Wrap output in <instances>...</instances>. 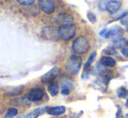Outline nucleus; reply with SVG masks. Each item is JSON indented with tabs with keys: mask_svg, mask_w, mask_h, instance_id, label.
<instances>
[{
	"mask_svg": "<svg viewBox=\"0 0 128 118\" xmlns=\"http://www.w3.org/2000/svg\"><path fill=\"white\" fill-rule=\"evenodd\" d=\"M100 63H101L104 67L112 68V67H114L115 64H116V61L112 58H111V57L104 56V57H102L101 59H100Z\"/></svg>",
	"mask_w": 128,
	"mask_h": 118,
	"instance_id": "nucleus-13",
	"label": "nucleus"
},
{
	"mask_svg": "<svg viewBox=\"0 0 128 118\" xmlns=\"http://www.w3.org/2000/svg\"><path fill=\"white\" fill-rule=\"evenodd\" d=\"M121 53L123 56L128 58V48H123V49L121 50Z\"/></svg>",
	"mask_w": 128,
	"mask_h": 118,
	"instance_id": "nucleus-25",
	"label": "nucleus"
},
{
	"mask_svg": "<svg viewBox=\"0 0 128 118\" xmlns=\"http://www.w3.org/2000/svg\"><path fill=\"white\" fill-rule=\"evenodd\" d=\"M18 110L15 108H9L8 110L6 111V113H5L4 117V118H13L15 117L16 116L18 115Z\"/></svg>",
	"mask_w": 128,
	"mask_h": 118,
	"instance_id": "nucleus-18",
	"label": "nucleus"
},
{
	"mask_svg": "<svg viewBox=\"0 0 128 118\" xmlns=\"http://www.w3.org/2000/svg\"><path fill=\"white\" fill-rule=\"evenodd\" d=\"M57 22L60 26H67L73 24V17L68 14H59L57 17Z\"/></svg>",
	"mask_w": 128,
	"mask_h": 118,
	"instance_id": "nucleus-9",
	"label": "nucleus"
},
{
	"mask_svg": "<svg viewBox=\"0 0 128 118\" xmlns=\"http://www.w3.org/2000/svg\"><path fill=\"white\" fill-rule=\"evenodd\" d=\"M66 112V107L64 106H55L48 108L47 113L51 116H60Z\"/></svg>",
	"mask_w": 128,
	"mask_h": 118,
	"instance_id": "nucleus-12",
	"label": "nucleus"
},
{
	"mask_svg": "<svg viewBox=\"0 0 128 118\" xmlns=\"http://www.w3.org/2000/svg\"><path fill=\"white\" fill-rule=\"evenodd\" d=\"M82 65V58L78 55H72L66 62V69L72 75H76L80 70Z\"/></svg>",
	"mask_w": 128,
	"mask_h": 118,
	"instance_id": "nucleus-2",
	"label": "nucleus"
},
{
	"mask_svg": "<svg viewBox=\"0 0 128 118\" xmlns=\"http://www.w3.org/2000/svg\"><path fill=\"white\" fill-rule=\"evenodd\" d=\"M72 47V51H74V53H76L78 55H80L87 52L90 48V44L86 37L81 36V37H77L73 41Z\"/></svg>",
	"mask_w": 128,
	"mask_h": 118,
	"instance_id": "nucleus-1",
	"label": "nucleus"
},
{
	"mask_svg": "<svg viewBox=\"0 0 128 118\" xmlns=\"http://www.w3.org/2000/svg\"><path fill=\"white\" fill-rule=\"evenodd\" d=\"M100 36L104 38H110V28H104L103 30H101L100 31Z\"/></svg>",
	"mask_w": 128,
	"mask_h": 118,
	"instance_id": "nucleus-20",
	"label": "nucleus"
},
{
	"mask_svg": "<svg viewBox=\"0 0 128 118\" xmlns=\"http://www.w3.org/2000/svg\"><path fill=\"white\" fill-rule=\"evenodd\" d=\"M125 118H128V113L126 114V117Z\"/></svg>",
	"mask_w": 128,
	"mask_h": 118,
	"instance_id": "nucleus-26",
	"label": "nucleus"
},
{
	"mask_svg": "<svg viewBox=\"0 0 128 118\" xmlns=\"http://www.w3.org/2000/svg\"><path fill=\"white\" fill-rule=\"evenodd\" d=\"M121 6V3L116 0H111V1L106 2V10L111 14L116 13Z\"/></svg>",
	"mask_w": 128,
	"mask_h": 118,
	"instance_id": "nucleus-11",
	"label": "nucleus"
},
{
	"mask_svg": "<svg viewBox=\"0 0 128 118\" xmlns=\"http://www.w3.org/2000/svg\"><path fill=\"white\" fill-rule=\"evenodd\" d=\"M87 17H88L89 20L91 21L92 23H95V22H96V17H95V15L93 13H92V12H88V13H87Z\"/></svg>",
	"mask_w": 128,
	"mask_h": 118,
	"instance_id": "nucleus-23",
	"label": "nucleus"
},
{
	"mask_svg": "<svg viewBox=\"0 0 128 118\" xmlns=\"http://www.w3.org/2000/svg\"><path fill=\"white\" fill-rule=\"evenodd\" d=\"M44 96V89L41 88H37V89H32L27 94V99L30 102H37L42 100Z\"/></svg>",
	"mask_w": 128,
	"mask_h": 118,
	"instance_id": "nucleus-6",
	"label": "nucleus"
},
{
	"mask_svg": "<svg viewBox=\"0 0 128 118\" xmlns=\"http://www.w3.org/2000/svg\"><path fill=\"white\" fill-rule=\"evenodd\" d=\"M126 105L128 106V98H127V101H126Z\"/></svg>",
	"mask_w": 128,
	"mask_h": 118,
	"instance_id": "nucleus-27",
	"label": "nucleus"
},
{
	"mask_svg": "<svg viewBox=\"0 0 128 118\" xmlns=\"http://www.w3.org/2000/svg\"><path fill=\"white\" fill-rule=\"evenodd\" d=\"M117 95L120 98H126L128 96V89H126L125 87H120L117 90Z\"/></svg>",
	"mask_w": 128,
	"mask_h": 118,
	"instance_id": "nucleus-19",
	"label": "nucleus"
},
{
	"mask_svg": "<svg viewBox=\"0 0 128 118\" xmlns=\"http://www.w3.org/2000/svg\"><path fill=\"white\" fill-rule=\"evenodd\" d=\"M72 87V83L70 82H64L62 84V87H61L62 88L61 89V94L63 96H68L70 94V92H71Z\"/></svg>",
	"mask_w": 128,
	"mask_h": 118,
	"instance_id": "nucleus-16",
	"label": "nucleus"
},
{
	"mask_svg": "<svg viewBox=\"0 0 128 118\" xmlns=\"http://www.w3.org/2000/svg\"><path fill=\"white\" fill-rule=\"evenodd\" d=\"M48 108L46 106L44 107H40V108H37L35 110H32L29 113L26 114V115L22 116V117H18V118H38L39 116L43 115L46 111H47Z\"/></svg>",
	"mask_w": 128,
	"mask_h": 118,
	"instance_id": "nucleus-10",
	"label": "nucleus"
},
{
	"mask_svg": "<svg viewBox=\"0 0 128 118\" xmlns=\"http://www.w3.org/2000/svg\"><path fill=\"white\" fill-rule=\"evenodd\" d=\"M48 92L50 93V95H51L52 96H55L58 95V90H59V87H58V84L57 83H52L49 84V86H48Z\"/></svg>",
	"mask_w": 128,
	"mask_h": 118,
	"instance_id": "nucleus-15",
	"label": "nucleus"
},
{
	"mask_svg": "<svg viewBox=\"0 0 128 118\" xmlns=\"http://www.w3.org/2000/svg\"><path fill=\"white\" fill-rule=\"evenodd\" d=\"M58 36L61 39L64 41H68L72 39L76 34V26L74 24L67 26H60L58 29Z\"/></svg>",
	"mask_w": 128,
	"mask_h": 118,
	"instance_id": "nucleus-3",
	"label": "nucleus"
},
{
	"mask_svg": "<svg viewBox=\"0 0 128 118\" xmlns=\"http://www.w3.org/2000/svg\"><path fill=\"white\" fill-rule=\"evenodd\" d=\"M120 24L122 25H125L128 27V12L125 13L121 17H120Z\"/></svg>",
	"mask_w": 128,
	"mask_h": 118,
	"instance_id": "nucleus-21",
	"label": "nucleus"
},
{
	"mask_svg": "<svg viewBox=\"0 0 128 118\" xmlns=\"http://www.w3.org/2000/svg\"><path fill=\"white\" fill-rule=\"evenodd\" d=\"M12 103L16 105H24V106H26V105L30 104V101H29L27 98H24V97H19V98H16V99H13L12 101Z\"/></svg>",
	"mask_w": 128,
	"mask_h": 118,
	"instance_id": "nucleus-17",
	"label": "nucleus"
},
{
	"mask_svg": "<svg viewBox=\"0 0 128 118\" xmlns=\"http://www.w3.org/2000/svg\"><path fill=\"white\" fill-rule=\"evenodd\" d=\"M23 89H24V86L21 85V86H17V87H10V88L7 89L5 90V92L9 96H17V95H19L22 93Z\"/></svg>",
	"mask_w": 128,
	"mask_h": 118,
	"instance_id": "nucleus-14",
	"label": "nucleus"
},
{
	"mask_svg": "<svg viewBox=\"0 0 128 118\" xmlns=\"http://www.w3.org/2000/svg\"><path fill=\"white\" fill-rule=\"evenodd\" d=\"M41 10L47 14H51L55 10V3L51 0H40L38 2Z\"/></svg>",
	"mask_w": 128,
	"mask_h": 118,
	"instance_id": "nucleus-7",
	"label": "nucleus"
},
{
	"mask_svg": "<svg viewBox=\"0 0 128 118\" xmlns=\"http://www.w3.org/2000/svg\"><path fill=\"white\" fill-rule=\"evenodd\" d=\"M97 55V52L96 51H93L91 55H90V57L88 58V60L87 62H86V64H84V72H83V76H82V78L83 79H84V78H88V76H89V74L90 72H91V66H92V63L93 60H94L95 57H96Z\"/></svg>",
	"mask_w": 128,
	"mask_h": 118,
	"instance_id": "nucleus-8",
	"label": "nucleus"
},
{
	"mask_svg": "<svg viewBox=\"0 0 128 118\" xmlns=\"http://www.w3.org/2000/svg\"><path fill=\"white\" fill-rule=\"evenodd\" d=\"M60 74V70H59L58 68L54 67L52 69H50L48 72H46L44 76H42L41 77V81L44 83H51L52 81H53L55 78H57L58 76Z\"/></svg>",
	"mask_w": 128,
	"mask_h": 118,
	"instance_id": "nucleus-4",
	"label": "nucleus"
},
{
	"mask_svg": "<svg viewBox=\"0 0 128 118\" xmlns=\"http://www.w3.org/2000/svg\"><path fill=\"white\" fill-rule=\"evenodd\" d=\"M124 34V30L120 26L113 25L110 28V39L114 43H118L121 40V37Z\"/></svg>",
	"mask_w": 128,
	"mask_h": 118,
	"instance_id": "nucleus-5",
	"label": "nucleus"
},
{
	"mask_svg": "<svg viewBox=\"0 0 128 118\" xmlns=\"http://www.w3.org/2000/svg\"><path fill=\"white\" fill-rule=\"evenodd\" d=\"M118 108V111L116 113V118H124L123 117V112H122V109L120 106H117Z\"/></svg>",
	"mask_w": 128,
	"mask_h": 118,
	"instance_id": "nucleus-24",
	"label": "nucleus"
},
{
	"mask_svg": "<svg viewBox=\"0 0 128 118\" xmlns=\"http://www.w3.org/2000/svg\"><path fill=\"white\" fill-rule=\"evenodd\" d=\"M18 3H21L23 5H26V6H30V5L34 4L33 0H18Z\"/></svg>",
	"mask_w": 128,
	"mask_h": 118,
	"instance_id": "nucleus-22",
	"label": "nucleus"
}]
</instances>
